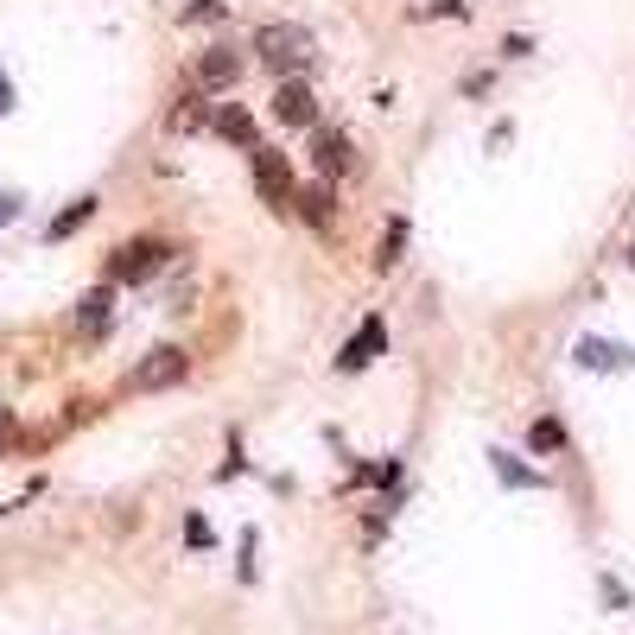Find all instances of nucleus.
Returning <instances> with one entry per match:
<instances>
[{
  "label": "nucleus",
  "mask_w": 635,
  "mask_h": 635,
  "mask_svg": "<svg viewBox=\"0 0 635 635\" xmlns=\"http://www.w3.org/2000/svg\"><path fill=\"white\" fill-rule=\"evenodd\" d=\"M210 127H217V141H229V147H242V152L261 147V127H255V114L242 109V102H217L210 109Z\"/></svg>",
  "instance_id": "9d476101"
},
{
  "label": "nucleus",
  "mask_w": 635,
  "mask_h": 635,
  "mask_svg": "<svg viewBox=\"0 0 635 635\" xmlns=\"http://www.w3.org/2000/svg\"><path fill=\"white\" fill-rule=\"evenodd\" d=\"M109 325H114V280H102V286H89V293L76 300V331L109 337Z\"/></svg>",
  "instance_id": "f8f14e48"
},
{
  "label": "nucleus",
  "mask_w": 635,
  "mask_h": 635,
  "mask_svg": "<svg viewBox=\"0 0 635 635\" xmlns=\"http://www.w3.org/2000/svg\"><path fill=\"white\" fill-rule=\"evenodd\" d=\"M242 471H248V457H242V439H229V464H217V484L242 477Z\"/></svg>",
  "instance_id": "aec40b11"
},
{
  "label": "nucleus",
  "mask_w": 635,
  "mask_h": 635,
  "mask_svg": "<svg viewBox=\"0 0 635 635\" xmlns=\"http://www.w3.org/2000/svg\"><path fill=\"white\" fill-rule=\"evenodd\" d=\"M489 471H496V484L502 489H547V471L522 464L515 451H502V445H489Z\"/></svg>",
  "instance_id": "ddd939ff"
},
{
  "label": "nucleus",
  "mask_w": 635,
  "mask_h": 635,
  "mask_svg": "<svg viewBox=\"0 0 635 635\" xmlns=\"http://www.w3.org/2000/svg\"><path fill=\"white\" fill-rule=\"evenodd\" d=\"M623 261H630V267H635V248H630V255H623Z\"/></svg>",
  "instance_id": "cd10ccee"
},
{
  "label": "nucleus",
  "mask_w": 635,
  "mask_h": 635,
  "mask_svg": "<svg viewBox=\"0 0 635 635\" xmlns=\"http://www.w3.org/2000/svg\"><path fill=\"white\" fill-rule=\"evenodd\" d=\"M7 439H13V432H7V419H0V451H7Z\"/></svg>",
  "instance_id": "bb28decb"
},
{
  "label": "nucleus",
  "mask_w": 635,
  "mask_h": 635,
  "mask_svg": "<svg viewBox=\"0 0 635 635\" xmlns=\"http://www.w3.org/2000/svg\"><path fill=\"white\" fill-rule=\"evenodd\" d=\"M407 261V217H388L381 229V242H375V273H388V267Z\"/></svg>",
  "instance_id": "4468645a"
},
{
  "label": "nucleus",
  "mask_w": 635,
  "mask_h": 635,
  "mask_svg": "<svg viewBox=\"0 0 635 635\" xmlns=\"http://www.w3.org/2000/svg\"><path fill=\"white\" fill-rule=\"evenodd\" d=\"M471 13V0H432V7H419V20H464Z\"/></svg>",
  "instance_id": "6ab92c4d"
},
{
  "label": "nucleus",
  "mask_w": 635,
  "mask_h": 635,
  "mask_svg": "<svg viewBox=\"0 0 635 635\" xmlns=\"http://www.w3.org/2000/svg\"><path fill=\"white\" fill-rule=\"evenodd\" d=\"M255 58L273 71V83H280V76H305L318 64V38L305 33L300 20H273V26L255 33Z\"/></svg>",
  "instance_id": "f257e3e1"
},
{
  "label": "nucleus",
  "mask_w": 635,
  "mask_h": 635,
  "mask_svg": "<svg viewBox=\"0 0 635 635\" xmlns=\"http://www.w3.org/2000/svg\"><path fill=\"white\" fill-rule=\"evenodd\" d=\"M185 375H191V356L179 343H159V350H147V356L127 369V388H134V394H159V388H179Z\"/></svg>",
  "instance_id": "39448f33"
},
{
  "label": "nucleus",
  "mask_w": 635,
  "mask_h": 635,
  "mask_svg": "<svg viewBox=\"0 0 635 635\" xmlns=\"http://www.w3.org/2000/svg\"><path fill=\"white\" fill-rule=\"evenodd\" d=\"M0 114H13V83H7V71H0Z\"/></svg>",
  "instance_id": "a878e982"
},
{
  "label": "nucleus",
  "mask_w": 635,
  "mask_h": 635,
  "mask_svg": "<svg viewBox=\"0 0 635 635\" xmlns=\"http://www.w3.org/2000/svg\"><path fill=\"white\" fill-rule=\"evenodd\" d=\"M166 127H172V134H197V127H210V102H204V89L179 96V109L166 114Z\"/></svg>",
  "instance_id": "dca6fc26"
},
{
  "label": "nucleus",
  "mask_w": 635,
  "mask_h": 635,
  "mask_svg": "<svg viewBox=\"0 0 635 635\" xmlns=\"http://www.w3.org/2000/svg\"><path fill=\"white\" fill-rule=\"evenodd\" d=\"M248 166H255V191H261V204L273 210V217H293V191H300V179H293V159L273 147H255L248 152Z\"/></svg>",
  "instance_id": "7ed1b4c3"
},
{
  "label": "nucleus",
  "mask_w": 635,
  "mask_h": 635,
  "mask_svg": "<svg viewBox=\"0 0 635 635\" xmlns=\"http://www.w3.org/2000/svg\"><path fill=\"white\" fill-rule=\"evenodd\" d=\"M375 356H388V325H381V318L369 312V318H363L356 331L337 343V375H363Z\"/></svg>",
  "instance_id": "6e6552de"
},
{
  "label": "nucleus",
  "mask_w": 635,
  "mask_h": 635,
  "mask_svg": "<svg viewBox=\"0 0 635 635\" xmlns=\"http://www.w3.org/2000/svg\"><path fill=\"white\" fill-rule=\"evenodd\" d=\"M166 261H172V242L166 235H134V242H121L109 255V280L114 286H147Z\"/></svg>",
  "instance_id": "f03ea898"
},
{
  "label": "nucleus",
  "mask_w": 635,
  "mask_h": 635,
  "mask_svg": "<svg viewBox=\"0 0 635 635\" xmlns=\"http://www.w3.org/2000/svg\"><path fill=\"white\" fill-rule=\"evenodd\" d=\"M185 540H191V547H210L217 534H210V522H204V515H191V522H185Z\"/></svg>",
  "instance_id": "412c9836"
},
{
  "label": "nucleus",
  "mask_w": 635,
  "mask_h": 635,
  "mask_svg": "<svg viewBox=\"0 0 635 635\" xmlns=\"http://www.w3.org/2000/svg\"><path fill=\"white\" fill-rule=\"evenodd\" d=\"M603 598H610V610H630V591H623L616 578H603Z\"/></svg>",
  "instance_id": "393cba45"
},
{
  "label": "nucleus",
  "mask_w": 635,
  "mask_h": 635,
  "mask_svg": "<svg viewBox=\"0 0 635 635\" xmlns=\"http://www.w3.org/2000/svg\"><path fill=\"white\" fill-rule=\"evenodd\" d=\"M248 71V58H242V45H204L197 51V64H191V89H204V96H229L235 83Z\"/></svg>",
  "instance_id": "20e7f679"
},
{
  "label": "nucleus",
  "mask_w": 635,
  "mask_h": 635,
  "mask_svg": "<svg viewBox=\"0 0 635 635\" xmlns=\"http://www.w3.org/2000/svg\"><path fill=\"white\" fill-rule=\"evenodd\" d=\"M312 166H318V179H350L363 159H356V141L343 134V127H312Z\"/></svg>",
  "instance_id": "1a4fd4ad"
},
{
  "label": "nucleus",
  "mask_w": 635,
  "mask_h": 635,
  "mask_svg": "<svg viewBox=\"0 0 635 635\" xmlns=\"http://www.w3.org/2000/svg\"><path fill=\"white\" fill-rule=\"evenodd\" d=\"M572 363H578V369H591V375H630L635 369V343L585 331L578 343H572Z\"/></svg>",
  "instance_id": "0eeeda50"
},
{
  "label": "nucleus",
  "mask_w": 635,
  "mask_h": 635,
  "mask_svg": "<svg viewBox=\"0 0 635 635\" xmlns=\"http://www.w3.org/2000/svg\"><path fill=\"white\" fill-rule=\"evenodd\" d=\"M20 204H26L20 191H0V229H7V223H13V217H20Z\"/></svg>",
  "instance_id": "4be33fe9"
},
{
  "label": "nucleus",
  "mask_w": 635,
  "mask_h": 635,
  "mask_svg": "<svg viewBox=\"0 0 635 635\" xmlns=\"http://www.w3.org/2000/svg\"><path fill=\"white\" fill-rule=\"evenodd\" d=\"M96 210H102V204H96V197H76L71 210H58V217H51V223H45V242H71L76 229L89 223V217H96Z\"/></svg>",
  "instance_id": "2eb2a0df"
},
{
  "label": "nucleus",
  "mask_w": 635,
  "mask_h": 635,
  "mask_svg": "<svg viewBox=\"0 0 635 635\" xmlns=\"http://www.w3.org/2000/svg\"><path fill=\"white\" fill-rule=\"evenodd\" d=\"M293 217L312 223V229H331L337 223V185L331 179H312V185L293 191Z\"/></svg>",
  "instance_id": "9b49d317"
},
{
  "label": "nucleus",
  "mask_w": 635,
  "mask_h": 635,
  "mask_svg": "<svg viewBox=\"0 0 635 635\" xmlns=\"http://www.w3.org/2000/svg\"><path fill=\"white\" fill-rule=\"evenodd\" d=\"M267 114H273L280 127H293V134H312V127H318V96H312V83H305V76H280L273 96H267Z\"/></svg>",
  "instance_id": "423d86ee"
},
{
  "label": "nucleus",
  "mask_w": 635,
  "mask_h": 635,
  "mask_svg": "<svg viewBox=\"0 0 635 635\" xmlns=\"http://www.w3.org/2000/svg\"><path fill=\"white\" fill-rule=\"evenodd\" d=\"M217 13H223V0H185V7H179L185 26H204V20H217Z\"/></svg>",
  "instance_id": "a211bd4d"
},
{
  "label": "nucleus",
  "mask_w": 635,
  "mask_h": 635,
  "mask_svg": "<svg viewBox=\"0 0 635 635\" xmlns=\"http://www.w3.org/2000/svg\"><path fill=\"white\" fill-rule=\"evenodd\" d=\"M527 451H534V457H560L565 451V426L553 419V413H540V419L527 426Z\"/></svg>",
  "instance_id": "f3484780"
},
{
  "label": "nucleus",
  "mask_w": 635,
  "mask_h": 635,
  "mask_svg": "<svg viewBox=\"0 0 635 635\" xmlns=\"http://www.w3.org/2000/svg\"><path fill=\"white\" fill-rule=\"evenodd\" d=\"M489 83H496V71H471V76H464V96H484Z\"/></svg>",
  "instance_id": "b1692460"
},
{
  "label": "nucleus",
  "mask_w": 635,
  "mask_h": 635,
  "mask_svg": "<svg viewBox=\"0 0 635 635\" xmlns=\"http://www.w3.org/2000/svg\"><path fill=\"white\" fill-rule=\"evenodd\" d=\"M527 51H534V45H527V33H509V38H502V58H527Z\"/></svg>",
  "instance_id": "5701e85b"
}]
</instances>
